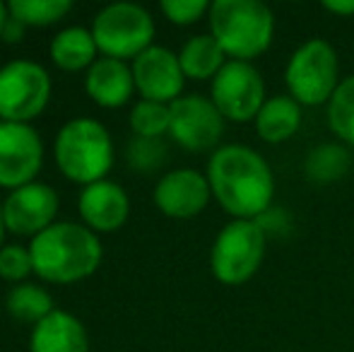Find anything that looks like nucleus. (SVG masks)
Segmentation results:
<instances>
[{"label":"nucleus","instance_id":"f257e3e1","mask_svg":"<svg viewBox=\"0 0 354 352\" xmlns=\"http://www.w3.org/2000/svg\"><path fill=\"white\" fill-rule=\"evenodd\" d=\"M212 198L232 220H261L272 210L275 174L268 160L251 145H219L207 160Z\"/></svg>","mask_w":354,"mask_h":352},{"label":"nucleus","instance_id":"f03ea898","mask_svg":"<svg viewBox=\"0 0 354 352\" xmlns=\"http://www.w3.org/2000/svg\"><path fill=\"white\" fill-rule=\"evenodd\" d=\"M32 266L48 282H77L92 275L102 263V244L89 227L75 222H53L29 244Z\"/></svg>","mask_w":354,"mask_h":352},{"label":"nucleus","instance_id":"7ed1b4c3","mask_svg":"<svg viewBox=\"0 0 354 352\" xmlns=\"http://www.w3.org/2000/svg\"><path fill=\"white\" fill-rule=\"evenodd\" d=\"M210 34L229 61L253 63L275 39V15L261 0H214L207 12Z\"/></svg>","mask_w":354,"mask_h":352},{"label":"nucleus","instance_id":"20e7f679","mask_svg":"<svg viewBox=\"0 0 354 352\" xmlns=\"http://www.w3.org/2000/svg\"><path fill=\"white\" fill-rule=\"evenodd\" d=\"M340 82L337 51L328 39L321 37L299 44L284 66L287 94L301 106H328Z\"/></svg>","mask_w":354,"mask_h":352},{"label":"nucleus","instance_id":"39448f33","mask_svg":"<svg viewBox=\"0 0 354 352\" xmlns=\"http://www.w3.org/2000/svg\"><path fill=\"white\" fill-rule=\"evenodd\" d=\"M56 165L71 181H102L113 165V142L109 131L94 118H75L56 138Z\"/></svg>","mask_w":354,"mask_h":352},{"label":"nucleus","instance_id":"423d86ee","mask_svg":"<svg viewBox=\"0 0 354 352\" xmlns=\"http://www.w3.org/2000/svg\"><path fill=\"white\" fill-rule=\"evenodd\" d=\"M268 251V234L258 220H229L214 237L210 270L222 285L236 287L253 280Z\"/></svg>","mask_w":354,"mask_h":352},{"label":"nucleus","instance_id":"0eeeda50","mask_svg":"<svg viewBox=\"0 0 354 352\" xmlns=\"http://www.w3.org/2000/svg\"><path fill=\"white\" fill-rule=\"evenodd\" d=\"M92 37L106 58L136 61L142 51L152 46L154 19L138 3H113L94 17Z\"/></svg>","mask_w":354,"mask_h":352},{"label":"nucleus","instance_id":"6e6552de","mask_svg":"<svg viewBox=\"0 0 354 352\" xmlns=\"http://www.w3.org/2000/svg\"><path fill=\"white\" fill-rule=\"evenodd\" d=\"M210 99L224 116V121H256L258 111L268 99L266 80L253 63L229 61L210 82Z\"/></svg>","mask_w":354,"mask_h":352},{"label":"nucleus","instance_id":"1a4fd4ad","mask_svg":"<svg viewBox=\"0 0 354 352\" xmlns=\"http://www.w3.org/2000/svg\"><path fill=\"white\" fill-rule=\"evenodd\" d=\"M51 77L39 63L10 61L0 68V118L27 123L46 109Z\"/></svg>","mask_w":354,"mask_h":352},{"label":"nucleus","instance_id":"9d476101","mask_svg":"<svg viewBox=\"0 0 354 352\" xmlns=\"http://www.w3.org/2000/svg\"><path fill=\"white\" fill-rule=\"evenodd\" d=\"M171 109V126H169V136L191 152H205L217 150L219 140L224 136V116L219 109L212 104L210 97L203 94H183L174 104Z\"/></svg>","mask_w":354,"mask_h":352},{"label":"nucleus","instance_id":"9b49d317","mask_svg":"<svg viewBox=\"0 0 354 352\" xmlns=\"http://www.w3.org/2000/svg\"><path fill=\"white\" fill-rule=\"evenodd\" d=\"M44 162V145L29 123L0 121V186L19 188L32 183Z\"/></svg>","mask_w":354,"mask_h":352},{"label":"nucleus","instance_id":"f8f14e48","mask_svg":"<svg viewBox=\"0 0 354 352\" xmlns=\"http://www.w3.org/2000/svg\"><path fill=\"white\" fill-rule=\"evenodd\" d=\"M133 80L136 89L147 102L174 104L183 97L186 75L178 63V53L169 51L164 46H149L133 61Z\"/></svg>","mask_w":354,"mask_h":352},{"label":"nucleus","instance_id":"ddd939ff","mask_svg":"<svg viewBox=\"0 0 354 352\" xmlns=\"http://www.w3.org/2000/svg\"><path fill=\"white\" fill-rule=\"evenodd\" d=\"M3 215L8 232L34 239L53 225V217L58 215V193L46 183H24L3 203Z\"/></svg>","mask_w":354,"mask_h":352},{"label":"nucleus","instance_id":"4468645a","mask_svg":"<svg viewBox=\"0 0 354 352\" xmlns=\"http://www.w3.org/2000/svg\"><path fill=\"white\" fill-rule=\"evenodd\" d=\"M212 201L210 181L198 169H174L154 186V205L171 220L198 217Z\"/></svg>","mask_w":354,"mask_h":352},{"label":"nucleus","instance_id":"2eb2a0df","mask_svg":"<svg viewBox=\"0 0 354 352\" xmlns=\"http://www.w3.org/2000/svg\"><path fill=\"white\" fill-rule=\"evenodd\" d=\"M80 215L94 232H116L126 225L131 201L128 193L118 183L102 178L82 188L80 193Z\"/></svg>","mask_w":354,"mask_h":352},{"label":"nucleus","instance_id":"dca6fc26","mask_svg":"<svg viewBox=\"0 0 354 352\" xmlns=\"http://www.w3.org/2000/svg\"><path fill=\"white\" fill-rule=\"evenodd\" d=\"M84 89L104 109H116L131 99L136 80H133V68L126 61L116 58H97L84 77Z\"/></svg>","mask_w":354,"mask_h":352},{"label":"nucleus","instance_id":"f3484780","mask_svg":"<svg viewBox=\"0 0 354 352\" xmlns=\"http://www.w3.org/2000/svg\"><path fill=\"white\" fill-rule=\"evenodd\" d=\"M32 352H89V338L80 319L68 311H53L39 321L29 340Z\"/></svg>","mask_w":354,"mask_h":352},{"label":"nucleus","instance_id":"a211bd4d","mask_svg":"<svg viewBox=\"0 0 354 352\" xmlns=\"http://www.w3.org/2000/svg\"><path fill=\"white\" fill-rule=\"evenodd\" d=\"M301 123H304V106L284 92V94H272V97L266 99V104L258 111L253 126H256V133L263 142L280 145V142H287L297 136Z\"/></svg>","mask_w":354,"mask_h":352},{"label":"nucleus","instance_id":"6ab92c4d","mask_svg":"<svg viewBox=\"0 0 354 352\" xmlns=\"http://www.w3.org/2000/svg\"><path fill=\"white\" fill-rule=\"evenodd\" d=\"M178 63L186 80H214L219 71L229 63L224 48L210 32L191 37L178 51Z\"/></svg>","mask_w":354,"mask_h":352},{"label":"nucleus","instance_id":"aec40b11","mask_svg":"<svg viewBox=\"0 0 354 352\" xmlns=\"http://www.w3.org/2000/svg\"><path fill=\"white\" fill-rule=\"evenodd\" d=\"M97 44H94L92 32L82 27H68L58 32L51 41V58L63 71H82L92 68L94 56H97Z\"/></svg>","mask_w":354,"mask_h":352},{"label":"nucleus","instance_id":"412c9836","mask_svg":"<svg viewBox=\"0 0 354 352\" xmlns=\"http://www.w3.org/2000/svg\"><path fill=\"white\" fill-rule=\"evenodd\" d=\"M350 147L342 142H321L304 160V174L313 183H333L340 181L350 172Z\"/></svg>","mask_w":354,"mask_h":352},{"label":"nucleus","instance_id":"4be33fe9","mask_svg":"<svg viewBox=\"0 0 354 352\" xmlns=\"http://www.w3.org/2000/svg\"><path fill=\"white\" fill-rule=\"evenodd\" d=\"M328 128L337 142L354 147V75L342 77L340 87L335 89L333 99L328 102Z\"/></svg>","mask_w":354,"mask_h":352},{"label":"nucleus","instance_id":"5701e85b","mask_svg":"<svg viewBox=\"0 0 354 352\" xmlns=\"http://www.w3.org/2000/svg\"><path fill=\"white\" fill-rule=\"evenodd\" d=\"M5 304H8L10 316L27 321V324H39V321H44L48 314L56 311L51 295L39 285H17L15 290H10Z\"/></svg>","mask_w":354,"mask_h":352},{"label":"nucleus","instance_id":"b1692460","mask_svg":"<svg viewBox=\"0 0 354 352\" xmlns=\"http://www.w3.org/2000/svg\"><path fill=\"white\" fill-rule=\"evenodd\" d=\"M8 10L15 19L29 27H48L63 19L73 10L71 0H10Z\"/></svg>","mask_w":354,"mask_h":352},{"label":"nucleus","instance_id":"393cba45","mask_svg":"<svg viewBox=\"0 0 354 352\" xmlns=\"http://www.w3.org/2000/svg\"><path fill=\"white\" fill-rule=\"evenodd\" d=\"M169 126H171V109H169V104L140 99L133 106L131 128L138 138H162L164 133H169Z\"/></svg>","mask_w":354,"mask_h":352},{"label":"nucleus","instance_id":"a878e982","mask_svg":"<svg viewBox=\"0 0 354 352\" xmlns=\"http://www.w3.org/2000/svg\"><path fill=\"white\" fill-rule=\"evenodd\" d=\"M126 160L128 165L136 172H154L167 162V145L162 142V138H133L128 142L126 150Z\"/></svg>","mask_w":354,"mask_h":352},{"label":"nucleus","instance_id":"bb28decb","mask_svg":"<svg viewBox=\"0 0 354 352\" xmlns=\"http://www.w3.org/2000/svg\"><path fill=\"white\" fill-rule=\"evenodd\" d=\"M210 5L207 0H162V12L169 22L178 24V27H188V24H196L198 19H203L210 12Z\"/></svg>","mask_w":354,"mask_h":352},{"label":"nucleus","instance_id":"cd10ccee","mask_svg":"<svg viewBox=\"0 0 354 352\" xmlns=\"http://www.w3.org/2000/svg\"><path fill=\"white\" fill-rule=\"evenodd\" d=\"M34 270L32 254L24 246H3L0 249V277L5 280H24Z\"/></svg>","mask_w":354,"mask_h":352},{"label":"nucleus","instance_id":"c85d7f7f","mask_svg":"<svg viewBox=\"0 0 354 352\" xmlns=\"http://www.w3.org/2000/svg\"><path fill=\"white\" fill-rule=\"evenodd\" d=\"M323 10L335 17H354V0H326Z\"/></svg>","mask_w":354,"mask_h":352},{"label":"nucleus","instance_id":"c756f323","mask_svg":"<svg viewBox=\"0 0 354 352\" xmlns=\"http://www.w3.org/2000/svg\"><path fill=\"white\" fill-rule=\"evenodd\" d=\"M0 37H3L5 41H19V39L24 37V24L10 15L8 22H5V27H3V32H0Z\"/></svg>","mask_w":354,"mask_h":352},{"label":"nucleus","instance_id":"7c9ffc66","mask_svg":"<svg viewBox=\"0 0 354 352\" xmlns=\"http://www.w3.org/2000/svg\"><path fill=\"white\" fill-rule=\"evenodd\" d=\"M8 17H10V10H8V5H5V3H0V32H3L5 22H8Z\"/></svg>","mask_w":354,"mask_h":352},{"label":"nucleus","instance_id":"2f4dec72","mask_svg":"<svg viewBox=\"0 0 354 352\" xmlns=\"http://www.w3.org/2000/svg\"><path fill=\"white\" fill-rule=\"evenodd\" d=\"M5 230H8V227H5V215H3V203H0V244H3V234H5ZM0 249H3V246H0Z\"/></svg>","mask_w":354,"mask_h":352}]
</instances>
